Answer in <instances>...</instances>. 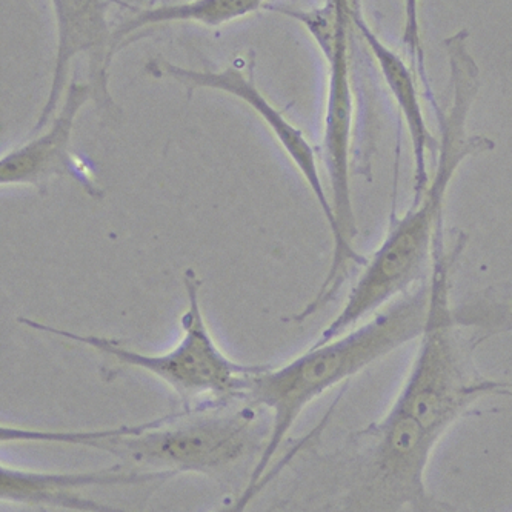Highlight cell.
<instances>
[{
	"label": "cell",
	"instance_id": "6da1fadb",
	"mask_svg": "<svg viewBox=\"0 0 512 512\" xmlns=\"http://www.w3.org/2000/svg\"><path fill=\"white\" fill-rule=\"evenodd\" d=\"M429 290L431 280H423L417 290L402 294L388 310L357 330L323 345H313L279 368L268 366L251 376L245 400L254 406H265L271 413V425L262 456L236 511H242L256 496L274 454L306 406L366 366L422 336L428 317Z\"/></svg>",
	"mask_w": 512,
	"mask_h": 512
},
{
	"label": "cell",
	"instance_id": "7a4b0ae2",
	"mask_svg": "<svg viewBox=\"0 0 512 512\" xmlns=\"http://www.w3.org/2000/svg\"><path fill=\"white\" fill-rule=\"evenodd\" d=\"M231 402L187 406L174 416L136 426L100 431H37L2 426V442H53L87 446L119 457L148 473L211 474L230 468L262 445V425L253 406L228 409Z\"/></svg>",
	"mask_w": 512,
	"mask_h": 512
},
{
	"label": "cell",
	"instance_id": "3957f363",
	"mask_svg": "<svg viewBox=\"0 0 512 512\" xmlns=\"http://www.w3.org/2000/svg\"><path fill=\"white\" fill-rule=\"evenodd\" d=\"M471 104L473 100L466 94L454 96L451 113L442 120V145L433 183L413 202L411 210L391 225L388 237L365 263V270L339 316L314 345L342 336L359 320L376 313L399 294L408 293L414 283L425 280L426 268L433 266L434 236L443 223V202L449 182L466 156L494 148L486 137L465 136V119Z\"/></svg>",
	"mask_w": 512,
	"mask_h": 512
},
{
	"label": "cell",
	"instance_id": "277c9868",
	"mask_svg": "<svg viewBox=\"0 0 512 512\" xmlns=\"http://www.w3.org/2000/svg\"><path fill=\"white\" fill-rule=\"evenodd\" d=\"M273 11L300 20L319 42L330 62V93L326 108L325 136H323V157L330 177L331 205L337 222V234L333 237L334 254L330 273L326 276L316 299L291 317V322L302 323L308 317L331 302L342 288L353 266L366 263L365 257L354 250L357 223L354 217L350 188V137L353 102H351L350 62H348V0H331L328 7L316 11H294L273 8Z\"/></svg>",
	"mask_w": 512,
	"mask_h": 512
},
{
	"label": "cell",
	"instance_id": "5b68a950",
	"mask_svg": "<svg viewBox=\"0 0 512 512\" xmlns=\"http://www.w3.org/2000/svg\"><path fill=\"white\" fill-rule=\"evenodd\" d=\"M183 285L188 296V308L182 316L183 337L167 353H139L108 337L71 333L25 317H19L17 322L30 330L84 343L122 365L153 374L167 383L187 406L203 397L211 402L245 400L251 376L270 365H242L222 353L203 317L199 299L202 282L193 270L185 271Z\"/></svg>",
	"mask_w": 512,
	"mask_h": 512
},
{
	"label": "cell",
	"instance_id": "8992f818",
	"mask_svg": "<svg viewBox=\"0 0 512 512\" xmlns=\"http://www.w3.org/2000/svg\"><path fill=\"white\" fill-rule=\"evenodd\" d=\"M359 457L360 511H440V503L426 491L425 473L439 437L413 417L391 406L388 414L356 434Z\"/></svg>",
	"mask_w": 512,
	"mask_h": 512
},
{
	"label": "cell",
	"instance_id": "52a82bcc",
	"mask_svg": "<svg viewBox=\"0 0 512 512\" xmlns=\"http://www.w3.org/2000/svg\"><path fill=\"white\" fill-rule=\"evenodd\" d=\"M145 71L157 79L168 77V79L177 80L179 84L185 85L190 91L196 90V88H208V90L231 94V96L242 100L243 104H247L251 110L256 111L257 116L265 122L266 127L270 128L271 133L279 140L285 153L291 157L297 170L308 183V187L311 188L320 208H322L326 222L330 225L333 237L336 236V216H334L333 205L326 196L325 187L320 179L313 147L305 139L302 131L294 127L290 120H286L285 116L270 104V100L260 93L251 65L245 68L234 64L222 71L190 70V68L177 67L165 59L156 57L148 62Z\"/></svg>",
	"mask_w": 512,
	"mask_h": 512
},
{
	"label": "cell",
	"instance_id": "ba28073f",
	"mask_svg": "<svg viewBox=\"0 0 512 512\" xmlns=\"http://www.w3.org/2000/svg\"><path fill=\"white\" fill-rule=\"evenodd\" d=\"M57 27L56 60L47 102L37 117L34 133L47 127L67 91L70 65L80 54L90 60L94 99L113 105L108 93V68L113 60V31L108 24L107 0H51Z\"/></svg>",
	"mask_w": 512,
	"mask_h": 512
},
{
	"label": "cell",
	"instance_id": "9c48e42d",
	"mask_svg": "<svg viewBox=\"0 0 512 512\" xmlns=\"http://www.w3.org/2000/svg\"><path fill=\"white\" fill-rule=\"evenodd\" d=\"M94 97L91 84L73 80L67 88L64 102L50 120L42 136L10 151L0 159V183L40 187L57 174H74V160L70 153L71 136L79 111Z\"/></svg>",
	"mask_w": 512,
	"mask_h": 512
},
{
	"label": "cell",
	"instance_id": "30bf717a",
	"mask_svg": "<svg viewBox=\"0 0 512 512\" xmlns=\"http://www.w3.org/2000/svg\"><path fill=\"white\" fill-rule=\"evenodd\" d=\"M0 494L8 502L28 505H53L64 508L104 511V506L76 496V489L91 486L137 485L153 480L170 479V474L148 473L140 469H125L120 466L102 469L96 473L50 474L25 471V469L2 466L0 469Z\"/></svg>",
	"mask_w": 512,
	"mask_h": 512
},
{
	"label": "cell",
	"instance_id": "8fae6325",
	"mask_svg": "<svg viewBox=\"0 0 512 512\" xmlns=\"http://www.w3.org/2000/svg\"><path fill=\"white\" fill-rule=\"evenodd\" d=\"M359 11H354L350 7V16L354 20V24L362 33L366 44L370 45L371 51L379 62L380 71H382L383 79L386 85L393 93L400 111H402L403 119H405L406 127H408L409 136L414 147V159H416V191H414V202L422 197L428 188V173L425 167V153L431 151L436 153V139L431 136L428 128H426L425 119H423L422 108H420L419 97H417L416 85H414L413 76L409 73L405 62L389 50L386 45L380 42L379 37L370 30L365 24V20L359 16Z\"/></svg>",
	"mask_w": 512,
	"mask_h": 512
},
{
	"label": "cell",
	"instance_id": "7c38bea8",
	"mask_svg": "<svg viewBox=\"0 0 512 512\" xmlns=\"http://www.w3.org/2000/svg\"><path fill=\"white\" fill-rule=\"evenodd\" d=\"M265 2L266 0H190L185 4L162 5L139 11L136 16L114 28L113 56H116L120 48L127 47L128 37L151 25L196 22L207 27H220L254 13Z\"/></svg>",
	"mask_w": 512,
	"mask_h": 512
}]
</instances>
